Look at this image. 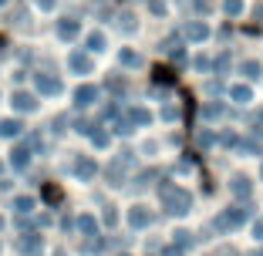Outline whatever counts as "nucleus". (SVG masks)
<instances>
[{"label":"nucleus","mask_w":263,"mask_h":256,"mask_svg":"<svg viewBox=\"0 0 263 256\" xmlns=\"http://www.w3.org/2000/svg\"><path fill=\"white\" fill-rule=\"evenodd\" d=\"M37 4H41V7H44V10H47V7H51V0H37Z\"/></svg>","instance_id":"aec40b11"},{"label":"nucleus","mask_w":263,"mask_h":256,"mask_svg":"<svg viewBox=\"0 0 263 256\" xmlns=\"http://www.w3.org/2000/svg\"><path fill=\"white\" fill-rule=\"evenodd\" d=\"M78 229H81L85 236H95L98 233V223H95V216H81L78 219Z\"/></svg>","instance_id":"9b49d317"},{"label":"nucleus","mask_w":263,"mask_h":256,"mask_svg":"<svg viewBox=\"0 0 263 256\" xmlns=\"http://www.w3.org/2000/svg\"><path fill=\"white\" fill-rule=\"evenodd\" d=\"M91 142H95V145H108V135H105V132H95Z\"/></svg>","instance_id":"a211bd4d"},{"label":"nucleus","mask_w":263,"mask_h":256,"mask_svg":"<svg viewBox=\"0 0 263 256\" xmlns=\"http://www.w3.org/2000/svg\"><path fill=\"white\" fill-rule=\"evenodd\" d=\"M162 199H165V209L169 212H189V206H193L186 189H172V186L162 189Z\"/></svg>","instance_id":"f257e3e1"},{"label":"nucleus","mask_w":263,"mask_h":256,"mask_svg":"<svg viewBox=\"0 0 263 256\" xmlns=\"http://www.w3.org/2000/svg\"><path fill=\"white\" fill-rule=\"evenodd\" d=\"M233 192L240 195V199H243V195H250V182H247V179H233Z\"/></svg>","instance_id":"ddd939ff"},{"label":"nucleus","mask_w":263,"mask_h":256,"mask_svg":"<svg viewBox=\"0 0 263 256\" xmlns=\"http://www.w3.org/2000/svg\"><path fill=\"white\" fill-rule=\"evenodd\" d=\"M101 44H105L101 34H91V37H88V47H91V51H101Z\"/></svg>","instance_id":"dca6fc26"},{"label":"nucleus","mask_w":263,"mask_h":256,"mask_svg":"<svg viewBox=\"0 0 263 256\" xmlns=\"http://www.w3.org/2000/svg\"><path fill=\"white\" fill-rule=\"evenodd\" d=\"M233 98H236V101H247L250 91H247V88H233Z\"/></svg>","instance_id":"f3484780"},{"label":"nucleus","mask_w":263,"mask_h":256,"mask_svg":"<svg viewBox=\"0 0 263 256\" xmlns=\"http://www.w3.org/2000/svg\"><path fill=\"white\" fill-rule=\"evenodd\" d=\"M54 256H64V253H54Z\"/></svg>","instance_id":"412c9836"},{"label":"nucleus","mask_w":263,"mask_h":256,"mask_svg":"<svg viewBox=\"0 0 263 256\" xmlns=\"http://www.w3.org/2000/svg\"><path fill=\"white\" fill-rule=\"evenodd\" d=\"M37 91L58 94V91H61V81H58V78H47V74H37Z\"/></svg>","instance_id":"20e7f679"},{"label":"nucleus","mask_w":263,"mask_h":256,"mask_svg":"<svg viewBox=\"0 0 263 256\" xmlns=\"http://www.w3.org/2000/svg\"><path fill=\"white\" fill-rule=\"evenodd\" d=\"M0 4H4V0H0Z\"/></svg>","instance_id":"5701e85b"},{"label":"nucleus","mask_w":263,"mask_h":256,"mask_svg":"<svg viewBox=\"0 0 263 256\" xmlns=\"http://www.w3.org/2000/svg\"><path fill=\"white\" fill-rule=\"evenodd\" d=\"M21 135V122L17 118H4L0 122V139H17Z\"/></svg>","instance_id":"7ed1b4c3"},{"label":"nucleus","mask_w":263,"mask_h":256,"mask_svg":"<svg viewBox=\"0 0 263 256\" xmlns=\"http://www.w3.org/2000/svg\"><path fill=\"white\" fill-rule=\"evenodd\" d=\"M14 209L17 212H31L34 209V199H31V195H17V199H14Z\"/></svg>","instance_id":"f8f14e48"},{"label":"nucleus","mask_w":263,"mask_h":256,"mask_svg":"<svg viewBox=\"0 0 263 256\" xmlns=\"http://www.w3.org/2000/svg\"><path fill=\"white\" fill-rule=\"evenodd\" d=\"M128 223H132V226H139V229H142V226H148V212L142 209V206H135V209L128 212Z\"/></svg>","instance_id":"9d476101"},{"label":"nucleus","mask_w":263,"mask_h":256,"mask_svg":"<svg viewBox=\"0 0 263 256\" xmlns=\"http://www.w3.org/2000/svg\"><path fill=\"white\" fill-rule=\"evenodd\" d=\"M240 219H243V212L233 209V212H223V216L216 219V226H219V229H233V226H240Z\"/></svg>","instance_id":"423d86ee"},{"label":"nucleus","mask_w":263,"mask_h":256,"mask_svg":"<svg viewBox=\"0 0 263 256\" xmlns=\"http://www.w3.org/2000/svg\"><path fill=\"white\" fill-rule=\"evenodd\" d=\"M74 175L78 179H91L95 175V162H91V159H78V162H74Z\"/></svg>","instance_id":"6e6552de"},{"label":"nucleus","mask_w":263,"mask_h":256,"mask_svg":"<svg viewBox=\"0 0 263 256\" xmlns=\"http://www.w3.org/2000/svg\"><path fill=\"white\" fill-rule=\"evenodd\" d=\"M37 249H41V236H24V240H21V253L37 256Z\"/></svg>","instance_id":"1a4fd4ad"},{"label":"nucleus","mask_w":263,"mask_h":256,"mask_svg":"<svg viewBox=\"0 0 263 256\" xmlns=\"http://www.w3.org/2000/svg\"><path fill=\"white\" fill-rule=\"evenodd\" d=\"M10 155H14V159H10V165H14V169L17 172H24V169H27V162H31V148H14V152H10Z\"/></svg>","instance_id":"f03ea898"},{"label":"nucleus","mask_w":263,"mask_h":256,"mask_svg":"<svg viewBox=\"0 0 263 256\" xmlns=\"http://www.w3.org/2000/svg\"><path fill=\"white\" fill-rule=\"evenodd\" d=\"M58 31H61V37H74V31H78V24H71V21H64L61 27H58Z\"/></svg>","instance_id":"2eb2a0df"},{"label":"nucleus","mask_w":263,"mask_h":256,"mask_svg":"<svg viewBox=\"0 0 263 256\" xmlns=\"http://www.w3.org/2000/svg\"><path fill=\"white\" fill-rule=\"evenodd\" d=\"M14 108H17V111H34V108H37V101H34V94L17 91V94H14Z\"/></svg>","instance_id":"39448f33"},{"label":"nucleus","mask_w":263,"mask_h":256,"mask_svg":"<svg viewBox=\"0 0 263 256\" xmlns=\"http://www.w3.org/2000/svg\"><path fill=\"white\" fill-rule=\"evenodd\" d=\"M98 98V88H91V85H85V88H78V94H74V101L85 108V105H91V101Z\"/></svg>","instance_id":"0eeeda50"},{"label":"nucleus","mask_w":263,"mask_h":256,"mask_svg":"<svg viewBox=\"0 0 263 256\" xmlns=\"http://www.w3.org/2000/svg\"><path fill=\"white\" fill-rule=\"evenodd\" d=\"M71 68H74V71H91V64H88V57L71 54Z\"/></svg>","instance_id":"4468645a"},{"label":"nucleus","mask_w":263,"mask_h":256,"mask_svg":"<svg viewBox=\"0 0 263 256\" xmlns=\"http://www.w3.org/2000/svg\"><path fill=\"white\" fill-rule=\"evenodd\" d=\"M253 236H256V240H263V219H256V223H253Z\"/></svg>","instance_id":"6ab92c4d"},{"label":"nucleus","mask_w":263,"mask_h":256,"mask_svg":"<svg viewBox=\"0 0 263 256\" xmlns=\"http://www.w3.org/2000/svg\"><path fill=\"white\" fill-rule=\"evenodd\" d=\"M256 256H263V253H256Z\"/></svg>","instance_id":"4be33fe9"}]
</instances>
